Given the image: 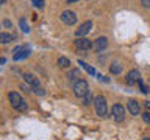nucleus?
<instances>
[{"instance_id": "1", "label": "nucleus", "mask_w": 150, "mask_h": 140, "mask_svg": "<svg viewBox=\"0 0 150 140\" xmlns=\"http://www.w3.org/2000/svg\"><path fill=\"white\" fill-rule=\"evenodd\" d=\"M74 93L78 98H84L86 95H89V84L86 79H78L74 83Z\"/></svg>"}, {"instance_id": "2", "label": "nucleus", "mask_w": 150, "mask_h": 140, "mask_svg": "<svg viewBox=\"0 0 150 140\" xmlns=\"http://www.w3.org/2000/svg\"><path fill=\"white\" fill-rule=\"evenodd\" d=\"M94 107H96V112L97 115L100 117H105L108 114V104H106V98L103 95H97L96 98H94Z\"/></svg>"}, {"instance_id": "3", "label": "nucleus", "mask_w": 150, "mask_h": 140, "mask_svg": "<svg viewBox=\"0 0 150 140\" xmlns=\"http://www.w3.org/2000/svg\"><path fill=\"white\" fill-rule=\"evenodd\" d=\"M111 117L112 120L117 121V123H120V121L125 120V107L122 104H114L111 109Z\"/></svg>"}, {"instance_id": "4", "label": "nucleus", "mask_w": 150, "mask_h": 140, "mask_svg": "<svg viewBox=\"0 0 150 140\" xmlns=\"http://www.w3.org/2000/svg\"><path fill=\"white\" fill-rule=\"evenodd\" d=\"M75 47H77L78 50L88 51L89 48H92V47H94V42L89 41L88 37H77V39H75Z\"/></svg>"}, {"instance_id": "5", "label": "nucleus", "mask_w": 150, "mask_h": 140, "mask_svg": "<svg viewBox=\"0 0 150 140\" xmlns=\"http://www.w3.org/2000/svg\"><path fill=\"white\" fill-rule=\"evenodd\" d=\"M77 14L74 11H69V9H66V11L61 13V20H63L66 25H75L77 23Z\"/></svg>"}, {"instance_id": "6", "label": "nucleus", "mask_w": 150, "mask_h": 140, "mask_svg": "<svg viewBox=\"0 0 150 140\" xmlns=\"http://www.w3.org/2000/svg\"><path fill=\"white\" fill-rule=\"evenodd\" d=\"M92 30V22L91 20H88V22H84L81 23L77 30H75V36L77 37H86L88 36V33Z\"/></svg>"}, {"instance_id": "7", "label": "nucleus", "mask_w": 150, "mask_h": 140, "mask_svg": "<svg viewBox=\"0 0 150 140\" xmlns=\"http://www.w3.org/2000/svg\"><path fill=\"white\" fill-rule=\"evenodd\" d=\"M141 81V75L138 70H130L128 73H127V76H125V83L128 84V86H134V84H138Z\"/></svg>"}, {"instance_id": "8", "label": "nucleus", "mask_w": 150, "mask_h": 140, "mask_svg": "<svg viewBox=\"0 0 150 140\" xmlns=\"http://www.w3.org/2000/svg\"><path fill=\"white\" fill-rule=\"evenodd\" d=\"M23 79H25V83L28 84V86H31L33 89H38V87H41V81L38 79L33 73H23Z\"/></svg>"}, {"instance_id": "9", "label": "nucleus", "mask_w": 150, "mask_h": 140, "mask_svg": "<svg viewBox=\"0 0 150 140\" xmlns=\"http://www.w3.org/2000/svg\"><path fill=\"white\" fill-rule=\"evenodd\" d=\"M127 109H128V112L131 115H139L141 114V106H139V103L136 101V100H128L127 101Z\"/></svg>"}, {"instance_id": "10", "label": "nucleus", "mask_w": 150, "mask_h": 140, "mask_svg": "<svg viewBox=\"0 0 150 140\" xmlns=\"http://www.w3.org/2000/svg\"><path fill=\"white\" fill-rule=\"evenodd\" d=\"M106 47H108V39L105 36H100L94 41V50L96 51H102V50H105Z\"/></svg>"}, {"instance_id": "11", "label": "nucleus", "mask_w": 150, "mask_h": 140, "mask_svg": "<svg viewBox=\"0 0 150 140\" xmlns=\"http://www.w3.org/2000/svg\"><path fill=\"white\" fill-rule=\"evenodd\" d=\"M30 53H31L30 47H22V48H21L16 55L13 56V59H14V61H22V59L28 58V56H30Z\"/></svg>"}, {"instance_id": "12", "label": "nucleus", "mask_w": 150, "mask_h": 140, "mask_svg": "<svg viewBox=\"0 0 150 140\" xmlns=\"http://www.w3.org/2000/svg\"><path fill=\"white\" fill-rule=\"evenodd\" d=\"M8 98H9V103H11V106L14 107V109H17V106L22 103V97L19 95L17 92H9Z\"/></svg>"}, {"instance_id": "13", "label": "nucleus", "mask_w": 150, "mask_h": 140, "mask_svg": "<svg viewBox=\"0 0 150 140\" xmlns=\"http://www.w3.org/2000/svg\"><path fill=\"white\" fill-rule=\"evenodd\" d=\"M13 39H14V36L9 34V33H2V34H0V42H2V44H9Z\"/></svg>"}, {"instance_id": "14", "label": "nucleus", "mask_w": 150, "mask_h": 140, "mask_svg": "<svg viewBox=\"0 0 150 140\" xmlns=\"http://www.w3.org/2000/svg\"><path fill=\"white\" fill-rule=\"evenodd\" d=\"M67 78L70 79V81H78V79H81V78H80V72L77 69L70 70V72L67 73Z\"/></svg>"}, {"instance_id": "15", "label": "nucleus", "mask_w": 150, "mask_h": 140, "mask_svg": "<svg viewBox=\"0 0 150 140\" xmlns=\"http://www.w3.org/2000/svg\"><path fill=\"white\" fill-rule=\"evenodd\" d=\"M58 65L61 69H69L70 67V61L66 58V56H61V58L58 59Z\"/></svg>"}, {"instance_id": "16", "label": "nucleus", "mask_w": 150, "mask_h": 140, "mask_svg": "<svg viewBox=\"0 0 150 140\" xmlns=\"http://www.w3.org/2000/svg\"><path fill=\"white\" fill-rule=\"evenodd\" d=\"M110 72L112 75H119L122 72V64L119 62H114V64H111V67H110Z\"/></svg>"}, {"instance_id": "17", "label": "nucleus", "mask_w": 150, "mask_h": 140, "mask_svg": "<svg viewBox=\"0 0 150 140\" xmlns=\"http://www.w3.org/2000/svg\"><path fill=\"white\" fill-rule=\"evenodd\" d=\"M80 65H83V69L86 70V72L89 73V75H96V70H94L91 65H88L86 62H83V61H80Z\"/></svg>"}, {"instance_id": "18", "label": "nucleus", "mask_w": 150, "mask_h": 140, "mask_svg": "<svg viewBox=\"0 0 150 140\" xmlns=\"http://www.w3.org/2000/svg\"><path fill=\"white\" fill-rule=\"evenodd\" d=\"M19 23H21V30L23 31V33H28V31H30V28H28V23L25 22V19H21V20H19Z\"/></svg>"}, {"instance_id": "19", "label": "nucleus", "mask_w": 150, "mask_h": 140, "mask_svg": "<svg viewBox=\"0 0 150 140\" xmlns=\"http://www.w3.org/2000/svg\"><path fill=\"white\" fill-rule=\"evenodd\" d=\"M27 109H28V104H27V101H25V100H22V103L17 106V109H16V111H19V112H25Z\"/></svg>"}, {"instance_id": "20", "label": "nucleus", "mask_w": 150, "mask_h": 140, "mask_svg": "<svg viewBox=\"0 0 150 140\" xmlns=\"http://www.w3.org/2000/svg\"><path fill=\"white\" fill-rule=\"evenodd\" d=\"M138 84H139V87H141V92H142V93H149L150 89H149V87H147V86H145V84L142 83V79H141V81H139Z\"/></svg>"}, {"instance_id": "21", "label": "nucleus", "mask_w": 150, "mask_h": 140, "mask_svg": "<svg viewBox=\"0 0 150 140\" xmlns=\"http://www.w3.org/2000/svg\"><path fill=\"white\" fill-rule=\"evenodd\" d=\"M36 8H44V0H31Z\"/></svg>"}, {"instance_id": "22", "label": "nucleus", "mask_w": 150, "mask_h": 140, "mask_svg": "<svg viewBox=\"0 0 150 140\" xmlns=\"http://www.w3.org/2000/svg\"><path fill=\"white\" fill-rule=\"evenodd\" d=\"M142 120L145 121V123L150 125V112H147V111L144 112V114H142Z\"/></svg>"}, {"instance_id": "23", "label": "nucleus", "mask_w": 150, "mask_h": 140, "mask_svg": "<svg viewBox=\"0 0 150 140\" xmlns=\"http://www.w3.org/2000/svg\"><path fill=\"white\" fill-rule=\"evenodd\" d=\"M35 93H38V95H45V90L42 87H38V89H35Z\"/></svg>"}, {"instance_id": "24", "label": "nucleus", "mask_w": 150, "mask_h": 140, "mask_svg": "<svg viewBox=\"0 0 150 140\" xmlns=\"http://www.w3.org/2000/svg\"><path fill=\"white\" fill-rule=\"evenodd\" d=\"M141 3H142V6H144V8L150 9V0H141Z\"/></svg>"}, {"instance_id": "25", "label": "nucleus", "mask_w": 150, "mask_h": 140, "mask_svg": "<svg viewBox=\"0 0 150 140\" xmlns=\"http://www.w3.org/2000/svg\"><path fill=\"white\" fill-rule=\"evenodd\" d=\"M3 25L6 27V28H11V22H9L8 19H5V20H3Z\"/></svg>"}, {"instance_id": "26", "label": "nucleus", "mask_w": 150, "mask_h": 140, "mask_svg": "<svg viewBox=\"0 0 150 140\" xmlns=\"http://www.w3.org/2000/svg\"><path fill=\"white\" fill-rule=\"evenodd\" d=\"M30 87L31 86H25V84H22V86H21V89H22V90H25V92H30Z\"/></svg>"}, {"instance_id": "27", "label": "nucleus", "mask_w": 150, "mask_h": 140, "mask_svg": "<svg viewBox=\"0 0 150 140\" xmlns=\"http://www.w3.org/2000/svg\"><path fill=\"white\" fill-rule=\"evenodd\" d=\"M144 107H145V111H147V112H150V101H145L144 103Z\"/></svg>"}, {"instance_id": "28", "label": "nucleus", "mask_w": 150, "mask_h": 140, "mask_svg": "<svg viewBox=\"0 0 150 140\" xmlns=\"http://www.w3.org/2000/svg\"><path fill=\"white\" fill-rule=\"evenodd\" d=\"M89 103H91V97L86 95V97H84V104H89Z\"/></svg>"}, {"instance_id": "29", "label": "nucleus", "mask_w": 150, "mask_h": 140, "mask_svg": "<svg viewBox=\"0 0 150 140\" xmlns=\"http://www.w3.org/2000/svg\"><path fill=\"white\" fill-rule=\"evenodd\" d=\"M78 0H66V3H69V5H74V3H77Z\"/></svg>"}, {"instance_id": "30", "label": "nucleus", "mask_w": 150, "mask_h": 140, "mask_svg": "<svg viewBox=\"0 0 150 140\" xmlns=\"http://www.w3.org/2000/svg\"><path fill=\"white\" fill-rule=\"evenodd\" d=\"M0 3H2V5H5V3H6V0H0Z\"/></svg>"}, {"instance_id": "31", "label": "nucleus", "mask_w": 150, "mask_h": 140, "mask_svg": "<svg viewBox=\"0 0 150 140\" xmlns=\"http://www.w3.org/2000/svg\"><path fill=\"white\" fill-rule=\"evenodd\" d=\"M142 140H150V137H145V139H142Z\"/></svg>"}, {"instance_id": "32", "label": "nucleus", "mask_w": 150, "mask_h": 140, "mask_svg": "<svg viewBox=\"0 0 150 140\" xmlns=\"http://www.w3.org/2000/svg\"><path fill=\"white\" fill-rule=\"evenodd\" d=\"M149 89H150V79H149Z\"/></svg>"}]
</instances>
